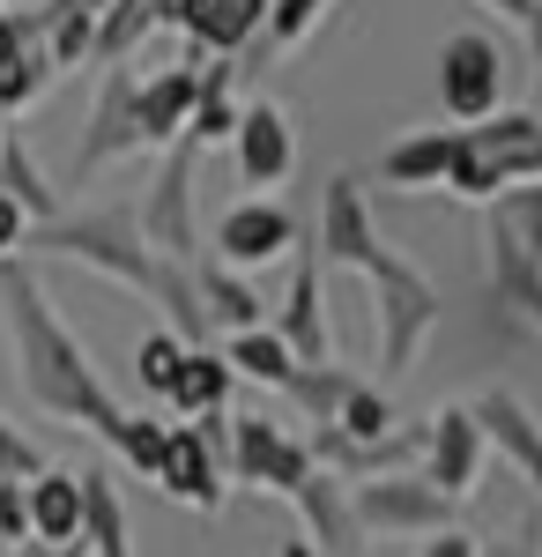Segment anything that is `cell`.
<instances>
[{
    "label": "cell",
    "instance_id": "obj_47",
    "mask_svg": "<svg viewBox=\"0 0 542 557\" xmlns=\"http://www.w3.org/2000/svg\"><path fill=\"white\" fill-rule=\"evenodd\" d=\"M0 557H8V550H0Z\"/></svg>",
    "mask_w": 542,
    "mask_h": 557
},
{
    "label": "cell",
    "instance_id": "obj_37",
    "mask_svg": "<svg viewBox=\"0 0 542 557\" xmlns=\"http://www.w3.org/2000/svg\"><path fill=\"white\" fill-rule=\"evenodd\" d=\"M23 246H30V215L0 194V260H23Z\"/></svg>",
    "mask_w": 542,
    "mask_h": 557
},
{
    "label": "cell",
    "instance_id": "obj_22",
    "mask_svg": "<svg viewBox=\"0 0 542 557\" xmlns=\"http://www.w3.org/2000/svg\"><path fill=\"white\" fill-rule=\"evenodd\" d=\"M30 543H52V550L83 543V469H45L30 483Z\"/></svg>",
    "mask_w": 542,
    "mask_h": 557
},
{
    "label": "cell",
    "instance_id": "obj_32",
    "mask_svg": "<svg viewBox=\"0 0 542 557\" xmlns=\"http://www.w3.org/2000/svg\"><path fill=\"white\" fill-rule=\"evenodd\" d=\"M164 438H171V417H126L120 438H112V454H120V469H134L149 483L157 461H164Z\"/></svg>",
    "mask_w": 542,
    "mask_h": 557
},
{
    "label": "cell",
    "instance_id": "obj_30",
    "mask_svg": "<svg viewBox=\"0 0 542 557\" xmlns=\"http://www.w3.org/2000/svg\"><path fill=\"white\" fill-rule=\"evenodd\" d=\"M402 424V409H394V394L372 380H357L349 386V401H342V417H334V438H349V446H372V438H386V431Z\"/></svg>",
    "mask_w": 542,
    "mask_h": 557
},
{
    "label": "cell",
    "instance_id": "obj_8",
    "mask_svg": "<svg viewBox=\"0 0 542 557\" xmlns=\"http://www.w3.org/2000/svg\"><path fill=\"white\" fill-rule=\"evenodd\" d=\"M349 506H357V528L365 535H446L454 528V498H439L417 469L409 475H372V483H349Z\"/></svg>",
    "mask_w": 542,
    "mask_h": 557
},
{
    "label": "cell",
    "instance_id": "obj_42",
    "mask_svg": "<svg viewBox=\"0 0 542 557\" xmlns=\"http://www.w3.org/2000/svg\"><path fill=\"white\" fill-rule=\"evenodd\" d=\"M520 38H528V52H535V60H542V0H535V23H528Z\"/></svg>",
    "mask_w": 542,
    "mask_h": 557
},
{
    "label": "cell",
    "instance_id": "obj_23",
    "mask_svg": "<svg viewBox=\"0 0 542 557\" xmlns=\"http://www.w3.org/2000/svg\"><path fill=\"white\" fill-rule=\"evenodd\" d=\"M0 194L30 215V231L60 215V186L45 178V164H38V149L23 141V127H0Z\"/></svg>",
    "mask_w": 542,
    "mask_h": 557
},
{
    "label": "cell",
    "instance_id": "obj_24",
    "mask_svg": "<svg viewBox=\"0 0 542 557\" xmlns=\"http://www.w3.org/2000/svg\"><path fill=\"white\" fill-rule=\"evenodd\" d=\"M223 401H231V364H223V349H186V364H178V380H171L164 409L178 424H201V417H223Z\"/></svg>",
    "mask_w": 542,
    "mask_h": 557
},
{
    "label": "cell",
    "instance_id": "obj_45",
    "mask_svg": "<svg viewBox=\"0 0 542 557\" xmlns=\"http://www.w3.org/2000/svg\"><path fill=\"white\" fill-rule=\"evenodd\" d=\"M483 557H505V550H483Z\"/></svg>",
    "mask_w": 542,
    "mask_h": 557
},
{
    "label": "cell",
    "instance_id": "obj_1",
    "mask_svg": "<svg viewBox=\"0 0 542 557\" xmlns=\"http://www.w3.org/2000/svg\"><path fill=\"white\" fill-rule=\"evenodd\" d=\"M0 327H8V357H15V380L30 394V409L89 431V438H104V446L120 438V424H126L120 394L89 364L83 335L60 320L38 260H0Z\"/></svg>",
    "mask_w": 542,
    "mask_h": 557
},
{
    "label": "cell",
    "instance_id": "obj_31",
    "mask_svg": "<svg viewBox=\"0 0 542 557\" xmlns=\"http://www.w3.org/2000/svg\"><path fill=\"white\" fill-rule=\"evenodd\" d=\"M483 223H491V231H505L520 253L542 260V178H535V186H513V194H498V201L483 209Z\"/></svg>",
    "mask_w": 542,
    "mask_h": 557
},
{
    "label": "cell",
    "instance_id": "obj_16",
    "mask_svg": "<svg viewBox=\"0 0 542 557\" xmlns=\"http://www.w3.org/2000/svg\"><path fill=\"white\" fill-rule=\"evenodd\" d=\"M468 417H476V431H483V446L498 454L513 475H528L542 491V424H535V409L513 394V386H483L476 401H468Z\"/></svg>",
    "mask_w": 542,
    "mask_h": 557
},
{
    "label": "cell",
    "instance_id": "obj_13",
    "mask_svg": "<svg viewBox=\"0 0 542 557\" xmlns=\"http://www.w3.org/2000/svg\"><path fill=\"white\" fill-rule=\"evenodd\" d=\"M209 246L231 275H252V268H268V260H283L297 246V215L283 201H268V194H246V201H231L215 215Z\"/></svg>",
    "mask_w": 542,
    "mask_h": 557
},
{
    "label": "cell",
    "instance_id": "obj_20",
    "mask_svg": "<svg viewBox=\"0 0 542 557\" xmlns=\"http://www.w3.org/2000/svg\"><path fill=\"white\" fill-rule=\"evenodd\" d=\"M454 127H417L402 141L379 149V186L394 194H446V172H454Z\"/></svg>",
    "mask_w": 542,
    "mask_h": 557
},
{
    "label": "cell",
    "instance_id": "obj_46",
    "mask_svg": "<svg viewBox=\"0 0 542 557\" xmlns=\"http://www.w3.org/2000/svg\"><path fill=\"white\" fill-rule=\"evenodd\" d=\"M0 127H8V120H0Z\"/></svg>",
    "mask_w": 542,
    "mask_h": 557
},
{
    "label": "cell",
    "instance_id": "obj_39",
    "mask_svg": "<svg viewBox=\"0 0 542 557\" xmlns=\"http://www.w3.org/2000/svg\"><path fill=\"white\" fill-rule=\"evenodd\" d=\"M476 8H491V15H505V23H520V30L535 23V0H476Z\"/></svg>",
    "mask_w": 542,
    "mask_h": 557
},
{
    "label": "cell",
    "instance_id": "obj_44",
    "mask_svg": "<svg viewBox=\"0 0 542 557\" xmlns=\"http://www.w3.org/2000/svg\"><path fill=\"white\" fill-rule=\"evenodd\" d=\"M505 557H528V550H505Z\"/></svg>",
    "mask_w": 542,
    "mask_h": 557
},
{
    "label": "cell",
    "instance_id": "obj_43",
    "mask_svg": "<svg viewBox=\"0 0 542 557\" xmlns=\"http://www.w3.org/2000/svg\"><path fill=\"white\" fill-rule=\"evenodd\" d=\"M528 112H535V120H542V60H535V104H528Z\"/></svg>",
    "mask_w": 542,
    "mask_h": 557
},
{
    "label": "cell",
    "instance_id": "obj_14",
    "mask_svg": "<svg viewBox=\"0 0 542 557\" xmlns=\"http://www.w3.org/2000/svg\"><path fill=\"white\" fill-rule=\"evenodd\" d=\"M134 67H104L97 75V97H89V120H83V149H75V186H89L97 172H112L120 157L141 149V127H134Z\"/></svg>",
    "mask_w": 542,
    "mask_h": 557
},
{
    "label": "cell",
    "instance_id": "obj_28",
    "mask_svg": "<svg viewBox=\"0 0 542 557\" xmlns=\"http://www.w3.org/2000/svg\"><path fill=\"white\" fill-rule=\"evenodd\" d=\"M157 30V0H112L97 15V45H89V67H134V45Z\"/></svg>",
    "mask_w": 542,
    "mask_h": 557
},
{
    "label": "cell",
    "instance_id": "obj_38",
    "mask_svg": "<svg viewBox=\"0 0 542 557\" xmlns=\"http://www.w3.org/2000/svg\"><path fill=\"white\" fill-rule=\"evenodd\" d=\"M483 550H491L483 535H468V528H446V535H431L417 557H483Z\"/></svg>",
    "mask_w": 542,
    "mask_h": 557
},
{
    "label": "cell",
    "instance_id": "obj_35",
    "mask_svg": "<svg viewBox=\"0 0 542 557\" xmlns=\"http://www.w3.org/2000/svg\"><path fill=\"white\" fill-rule=\"evenodd\" d=\"M45 469H52V461H45V446L30 438V431H15L8 417H0V483H38Z\"/></svg>",
    "mask_w": 542,
    "mask_h": 557
},
{
    "label": "cell",
    "instance_id": "obj_6",
    "mask_svg": "<svg viewBox=\"0 0 542 557\" xmlns=\"http://www.w3.org/2000/svg\"><path fill=\"white\" fill-rule=\"evenodd\" d=\"M439 112L454 127H483L505 112V45L491 30H454L439 45Z\"/></svg>",
    "mask_w": 542,
    "mask_h": 557
},
{
    "label": "cell",
    "instance_id": "obj_2",
    "mask_svg": "<svg viewBox=\"0 0 542 557\" xmlns=\"http://www.w3.org/2000/svg\"><path fill=\"white\" fill-rule=\"evenodd\" d=\"M30 253L75 260V268H89V275H104V283H120L126 298H149V305L164 298V283H171V260L141 238L134 209H60L52 223L30 231L23 260Z\"/></svg>",
    "mask_w": 542,
    "mask_h": 557
},
{
    "label": "cell",
    "instance_id": "obj_27",
    "mask_svg": "<svg viewBox=\"0 0 542 557\" xmlns=\"http://www.w3.org/2000/svg\"><path fill=\"white\" fill-rule=\"evenodd\" d=\"M349 386H357V372L328 357V364H297L291 380H283V401H291L312 431H328L334 417H342V401H349Z\"/></svg>",
    "mask_w": 542,
    "mask_h": 557
},
{
    "label": "cell",
    "instance_id": "obj_36",
    "mask_svg": "<svg viewBox=\"0 0 542 557\" xmlns=\"http://www.w3.org/2000/svg\"><path fill=\"white\" fill-rule=\"evenodd\" d=\"M30 543V483H0V550Z\"/></svg>",
    "mask_w": 542,
    "mask_h": 557
},
{
    "label": "cell",
    "instance_id": "obj_11",
    "mask_svg": "<svg viewBox=\"0 0 542 557\" xmlns=\"http://www.w3.org/2000/svg\"><path fill=\"white\" fill-rule=\"evenodd\" d=\"M483 461H491V446H483V431L468 417V401H446V409H431L423 417V461L417 475L439 491V498H468L476 483H483Z\"/></svg>",
    "mask_w": 542,
    "mask_h": 557
},
{
    "label": "cell",
    "instance_id": "obj_3",
    "mask_svg": "<svg viewBox=\"0 0 542 557\" xmlns=\"http://www.w3.org/2000/svg\"><path fill=\"white\" fill-rule=\"evenodd\" d=\"M454 172H446V194L454 201H476L491 209L513 186H535L542 178V120L535 112H491L483 127H454Z\"/></svg>",
    "mask_w": 542,
    "mask_h": 557
},
{
    "label": "cell",
    "instance_id": "obj_4",
    "mask_svg": "<svg viewBox=\"0 0 542 557\" xmlns=\"http://www.w3.org/2000/svg\"><path fill=\"white\" fill-rule=\"evenodd\" d=\"M365 283H372V320H379V364L386 372H409L417 364V349L431 343V327H439V283L423 275L409 253H386L365 268Z\"/></svg>",
    "mask_w": 542,
    "mask_h": 557
},
{
    "label": "cell",
    "instance_id": "obj_25",
    "mask_svg": "<svg viewBox=\"0 0 542 557\" xmlns=\"http://www.w3.org/2000/svg\"><path fill=\"white\" fill-rule=\"evenodd\" d=\"M83 557H134L126 543V498H120V475L104 469H83Z\"/></svg>",
    "mask_w": 542,
    "mask_h": 557
},
{
    "label": "cell",
    "instance_id": "obj_7",
    "mask_svg": "<svg viewBox=\"0 0 542 557\" xmlns=\"http://www.w3.org/2000/svg\"><path fill=\"white\" fill-rule=\"evenodd\" d=\"M194 164H201V149L178 134L164 157H157V178H149L141 209H134L141 238H149L164 260H178V268H194V260H201V231H194Z\"/></svg>",
    "mask_w": 542,
    "mask_h": 557
},
{
    "label": "cell",
    "instance_id": "obj_29",
    "mask_svg": "<svg viewBox=\"0 0 542 557\" xmlns=\"http://www.w3.org/2000/svg\"><path fill=\"white\" fill-rule=\"evenodd\" d=\"M215 349H223V364H231V380L275 386V394H283V380H291V372H297L291 343H283L275 327H246V335H231V343H215Z\"/></svg>",
    "mask_w": 542,
    "mask_h": 557
},
{
    "label": "cell",
    "instance_id": "obj_34",
    "mask_svg": "<svg viewBox=\"0 0 542 557\" xmlns=\"http://www.w3.org/2000/svg\"><path fill=\"white\" fill-rule=\"evenodd\" d=\"M328 8H334V0H275V8H268V30H260V38H268V52H275V60H283V52H297V45L328 23Z\"/></svg>",
    "mask_w": 542,
    "mask_h": 557
},
{
    "label": "cell",
    "instance_id": "obj_40",
    "mask_svg": "<svg viewBox=\"0 0 542 557\" xmlns=\"http://www.w3.org/2000/svg\"><path fill=\"white\" fill-rule=\"evenodd\" d=\"M112 0H38V15H104Z\"/></svg>",
    "mask_w": 542,
    "mask_h": 557
},
{
    "label": "cell",
    "instance_id": "obj_12",
    "mask_svg": "<svg viewBox=\"0 0 542 557\" xmlns=\"http://www.w3.org/2000/svg\"><path fill=\"white\" fill-rule=\"evenodd\" d=\"M231 172L238 186L252 194H268V186H283L297 172V120L275 104V97H246V112H238V134H231Z\"/></svg>",
    "mask_w": 542,
    "mask_h": 557
},
{
    "label": "cell",
    "instance_id": "obj_33",
    "mask_svg": "<svg viewBox=\"0 0 542 557\" xmlns=\"http://www.w3.org/2000/svg\"><path fill=\"white\" fill-rule=\"evenodd\" d=\"M178 364H186V343H178L171 327H157V335H141V349H134V386L164 401L171 380H178Z\"/></svg>",
    "mask_w": 542,
    "mask_h": 557
},
{
    "label": "cell",
    "instance_id": "obj_21",
    "mask_svg": "<svg viewBox=\"0 0 542 557\" xmlns=\"http://www.w3.org/2000/svg\"><path fill=\"white\" fill-rule=\"evenodd\" d=\"M194 290H201V312H209L215 343H231V335H246V327H268L260 290H252L246 275H231L223 260H194Z\"/></svg>",
    "mask_w": 542,
    "mask_h": 557
},
{
    "label": "cell",
    "instance_id": "obj_17",
    "mask_svg": "<svg viewBox=\"0 0 542 557\" xmlns=\"http://www.w3.org/2000/svg\"><path fill=\"white\" fill-rule=\"evenodd\" d=\"M291 506H297V535H305L320 557H365L372 535L357 528V506H349V483H342V475H328V469L305 475Z\"/></svg>",
    "mask_w": 542,
    "mask_h": 557
},
{
    "label": "cell",
    "instance_id": "obj_10",
    "mask_svg": "<svg viewBox=\"0 0 542 557\" xmlns=\"http://www.w3.org/2000/svg\"><path fill=\"white\" fill-rule=\"evenodd\" d=\"M275 0H157V30H178L201 60H238L268 30Z\"/></svg>",
    "mask_w": 542,
    "mask_h": 557
},
{
    "label": "cell",
    "instance_id": "obj_9",
    "mask_svg": "<svg viewBox=\"0 0 542 557\" xmlns=\"http://www.w3.org/2000/svg\"><path fill=\"white\" fill-rule=\"evenodd\" d=\"M312 253H320V268H349V275H365V268L386 253L379 215H372V194H365V178H357V172H334L328 186H320V231H312Z\"/></svg>",
    "mask_w": 542,
    "mask_h": 557
},
{
    "label": "cell",
    "instance_id": "obj_15",
    "mask_svg": "<svg viewBox=\"0 0 542 557\" xmlns=\"http://www.w3.org/2000/svg\"><path fill=\"white\" fill-rule=\"evenodd\" d=\"M157 491H164L171 506H186V513H223V498H231V475H223V461L209 454V438L194 424H171L164 438V461H157V475H149Z\"/></svg>",
    "mask_w": 542,
    "mask_h": 557
},
{
    "label": "cell",
    "instance_id": "obj_5",
    "mask_svg": "<svg viewBox=\"0 0 542 557\" xmlns=\"http://www.w3.org/2000/svg\"><path fill=\"white\" fill-rule=\"evenodd\" d=\"M223 475L238 491H268V498H297L305 475H320L312 461V438L283 431L275 417H231V454H223Z\"/></svg>",
    "mask_w": 542,
    "mask_h": 557
},
{
    "label": "cell",
    "instance_id": "obj_18",
    "mask_svg": "<svg viewBox=\"0 0 542 557\" xmlns=\"http://www.w3.org/2000/svg\"><path fill=\"white\" fill-rule=\"evenodd\" d=\"M194 97H201V60H178V67H149L134 83V127L141 149H171L186 120H194Z\"/></svg>",
    "mask_w": 542,
    "mask_h": 557
},
{
    "label": "cell",
    "instance_id": "obj_41",
    "mask_svg": "<svg viewBox=\"0 0 542 557\" xmlns=\"http://www.w3.org/2000/svg\"><path fill=\"white\" fill-rule=\"evenodd\" d=\"M8 557H83V543H75V550H52V543H8Z\"/></svg>",
    "mask_w": 542,
    "mask_h": 557
},
{
    "label": "cell",
    "instance_id": "obj_26",
    "mask_svg": "<svg viewBox=\"0 0 542 557\" xmlns=\"http://www.w3.org/2000/svg\"><path fill=\"white\" fill-rule=\"evenodd\" d=\"M238 75H231V60H201V97H194V120H186V141L209 157V149H231V134H238Z\"/></svg>",
    "mask_w": 542,
    "mask_h": 557
},
{
    "label": "cell",
    "instance_id": "obj_19",
    "mask_svg": "<svg viewBox=\"0 0 542 557\" xmlns=\"http://www.w3.org/2000/svg\"><path fill=\"white\" fill-rule=\"evenodd\" d=\"M275 335L291 343L297 364H328V357H334V343H328V305H320V253H312V238H297L291 290H283V312H275Z\"/></svg>",
    "mask_w": 542,
    "mask_h": 557
}]
</instances>
